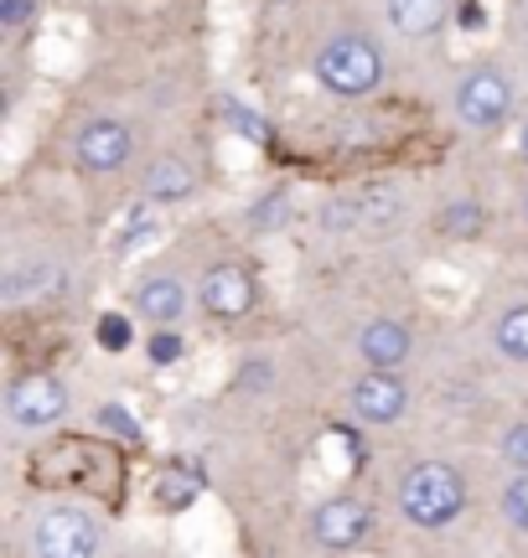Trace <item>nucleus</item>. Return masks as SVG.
<instances>
[{
  "label": "nucleus",
  "instance_id": "obj_24",
  "mask_svg": "<svg viewBox=\"0 0 528 558\" xmlns=\"http://www.w3.org/2000/svg\"><path fill=\"white\" fill-rule=\"evenodd\" d=\"M41 0H0V26L5 32H26L32 21H37Z\"/></svg>",
  "mask_w": 528,
  "mask_h": 558
},
{
  "label": "nucleus",
  "instance_id": "obj_5",
  "mask_svg": "<svg viewBox=\"0 0 528 558\" xmlns=\"http://www.w3.org/2000/svg\"><path fill=\"white\" fill-rule=\"evenodd\" d=\"M197 305H203L207 320L218 326H239L244 316H254L260 305V279L244 259H218L203 269V284H197Z\"/></svg>",
  "mask_w": 528,
  "mask_h": 558
},
{
  "label": "nucleus",
  "instance_id": "obj_20",
  "mask_svg": "<svg viewBox=\"0 0 528 558\" xmlns=\"http://www.w3.org/2000/svg\"><path fill=\"white\" fill-rule=\"evenodd\" d=\"M94 418H99V429H109L115 439H124V445H141V418L130 414L124 403H99V409H94Z\"/></svg>",
  "mask_w": 528,
  "mask_h": 558
},
{
  "label": "nucleus",
  "instance_id": "obj_22",
  "mask_svg": "<svg viewBox=\"0 0 528 558\" xmlns=\"http://www.w3.org/2000/svg\"><path fill=\"white\" fill-rule=\"evenodd\" d=\"M145 352H151V367H177V362H182V337H177V326H156V337L145 341Z\"/></svg>",
  "mask_w": 528,
  "mask_h": 558
},
{
  "label": "nucleus",
  "instance_id": "obj_17",
  "mask_svg": "<svg viewBox=\"0 0 528 558\" xmlns=\"http://www.w3.org/2000/svg\"><path fill=\"white\" fill-rule=\"evenodd\" d=\"M316 222L326 233H363V202L358 197H326L316 207Z\"/></svg>",
  "mask_w": 528,
  "mask_h": 558
},
{
  "label": "nucleus",
  "instance_id": "obj_18",
  "mask_svg": "<svg viewBox=\"0 0 528 558\" xmlns=\"http://www.w3.org/2000/svg\"><path fill=\"white\" fill-rule=\"evenodd\" d=\"M358 202H363V233L368 228H373V233H384V228L399 222V197H394L388 186H368Z\"/></svg>",
  "mask_w": 528,
  "mask_h": 558
},
{
  "label": "nucleus",
  "instance_id": "obj_21",
  "mask_svg": "<svg viewBox=\"0 0 528 558\" xmlns=\"http://www.w3.org/2000/svg\"><path fill=\"white\" fill-rule=\"evenodd\" d=\"M497 460L508 465V471H528V418L508 424L503 435H497Z\"/></svg>",
  "mask_w": 528,
  "mask_h": 558
},
{
  "label": "nucleus",
  "instance_id": "obj_7",
  "mask_svg": "<svg viewBox=\"0 0 528 558\" xmlns=\"http://www.w3.org/2000/svg\"><path fill=\"white\" fill-rule=\"evenodd\" d=\"M68 383L58 378V373H21V378H11V388H5V418L16 424V429H32V435H41V429H52V424H62L68 418Z\"/></svg>",
  "mask_w": 528,
  "mask_h": 558
},
{
  "label": "nucleus",
  "instance_id": "obj_1",
  "mask_svg": "<svg viewBox=\"0 0 528 558\" xmlns=\"http://www.w3.org/2000/svg\"><path fill=\"white\" fill-rule=\"evenodd\" d=\"M471 501V481L461 465H451V460H415L399 486H394V507H399V518L415 527V533H446L461 522Z\"/></svg>",
  "mask_w": 528,
  "mask_h": 558
},
{
  "label": "nucleus",
  "instance_id": "obj_16",
  "mask_svg": "<svg viewBox=\"0 0 528 558\" xmlns=\"http://www.w3.org/2000/svg\"><path fill=\"white\" fill-rule=\"evenodd\" d=\"M488 228V213H482V202L477 197H456L441 207V218H435V233H446V239H477Z\"/></svg>",
  "mask_w": 528,
  "mask_h": 558
},
{
  "label": "nucleus",
  "instance_id": "obj_6",
  "mask_svg": "<svg viewBox=\"0 0 528 558\" xmlns=\"http://www.w3.org/2000/svg\"><path fill=\"white\" fill-rule=\"evenodd\" d=\"M135 160V124L115 114H94L73 130V166L83 177H115Z\"/></svg>",
  "mask_w": 528,
  "mask_h": 558
},
{
  "label": "nucleus",
  "instance_id": "obj_2",
  "mask_svg": "<svg viewBox=\"0 0 528 558\" xmlns=\"http://www.w3.org/2000/svg\"><path fill=\"white\" fill-rule=\"evenodd\" d=\"M311 78L322 83L332 99H373L388 83V52L368 32H332L311 52Z\"/></svg>",
  "mask_w": 528,
  "mask_h": 558
},
{
  "label": "nucleus",
  "instance_id": "obj_27",
  "mask_svg": "<svg viewBox=\"0 0 528 558\" xmlns=\"http://www.w3.org/2000/svg\"><path fill=\"white\" fill-rule=\"evenodd\" d=\"M524 218H528V192H524Z\"/></svg>",
  "mask_w": 528,
  "mask_h": 558
},
{
  "label": "nucleus",
  "instance_id": "obj_19",
  "mask_svg": "<svg viewBox=\"0 0 528 558\" xmlns=\"http://www.w3.org/2000/svg\"><path fill=\"white\" fill-rule=\"evenodd\" d=\"M503 522H508L518 538H528V471H513V481L503 486Z\"/></svg>",
  "mask_w": 528,
  "mask_h": 558
},
{
  "label": "nucleus",
  "instance_id": "obj_25",
  "mask_svg": "<svg viewBox=\"0 0 528 558\" xmlns=\"http://www.w3.org/2000/svg\"><path fill=\"white\" fill-rule=\"evenodd\" d=\"M280 218H285V197H280V192L264 202V207H254V222H280Z\"/></svg>",
  "mask_w": 528,
  "mask_h": 558
},
{
  "label": "nucleus",
  "instance_id": "obj_11",
  "mask_svg": "<svg viewBox=\"0 0 528 558\" xmlns=\"http://www.w3.org/2000/svg\"><path fill=\"white\" fill-rule=\"evenodd\" d=\"M415 357V331H409L399 316H373L358 331V362L363 367H405V362Z\"/></svg>",
  "mask_w": 528,
  "mask_h": 558
},
{
  "label": "nucleus",
  "instance_id": "obj_14",
  "mask_svg": "<svg viewBox=\"0 0 528 558\" xmlns=\"http://www.w3.org/2000/svg\"><path fill=\"white\" fill-rule=\"evenodd\" d=\"M492 347L503 362H528V300L508 305L503 316L492 320Z\"/></svg>",
  "mask_w": 528,
  "mask_h": 558
},
{
  "label": "nucleus",
  "instance_id": "obj_23",
  "mask_svg": "<svg viewBox=\"0 0 528 558\" xmlns=\"http://www.w3.org/2000/svg\"><path fill=\"white\" fill-rule=\"evenodd\" d=\"M135 341V326H130V316H120V311H104L99 316V347H109V352H124Z\"/></svg>",
  "mask_w": 528,
  "mask_h": 558
},
{
  "label": "nucleus",
  "instance_id": "obj_9",
  "mask_svg": "<svg viewBox=\"0 0 528 558\" xmlns=\"http://www.w3.org/2000/svg\"><path fill=\"white\" fill-rule=\"evenodd\" d=\"M347 409L358 424L368 429H384V424H399L409 414V388L394 367H363L352 388H347Z\"/></svg>",
  "mask_w": 528,
  "mask_h": 558
},
{
  "label": "nucleus",
  "instance_id": "obj_15",
  "mask_svg": "<svg viewBox=\"0 0 528 558\" xmlns=\"http://www.w3.org/2000/svg\"><path fill=\"white\" fill-rule=\"evenodd\" d=\"M62 284V264L52 259H32V264H21V269H11L5 275V295L21 300V295H52Z\"/></svg>",
  "mask_w": 528,
  "mask_h": 558
},
{
  "label": "nucleus",
  "instance_id": "obj_8",
  "mask_svg": "<svg viewBox=\"0 0 528 558\" xmlns=\"http://www.w3.org/2000/svg\"><path fill=\"white\" fill-rule=\"evenodd\" d=\"M373 527H379V512H373V501L363 497H326L316 512H311V522H305V533H311V543L316 548H326V554H347V548H363L368 538H373Z\"/></svg>",
  "mask_w": 528,
  "mask_h": 558
},
{
  "label": "nucleus",
  "instance_id": "obj_12",
  "mask_svg": "<svg viewBox=\"0 0 528 558\" xmlns=\"http://www.w3.org/2000/svg\"><path fill=\"white\" fill-rule=\"evenodd\" d=\"M187 305H192L187 279L171 275V269H156V275H145L135 284V316L151 320V326H177L187 316Z\"/></svg>",
  "mask_w": 528,
  "mask_h": 558
},
{
  "label": "nucleus",
  "instance_id": "obj_13",
  "mask_svg": "<svg viewBox=\"0 0 528 558\" xmlns=\"http://www.w3.org/2000/svg\"><path fill=\"white\" fill-rule=\"evenodd\" d=\"M456 0H384V21L405 41H435L451 26Z\"/></svg>",
  "mask_w": 528,
  "mask_h": 558
},
{
  "label": "nucleus",
  "instance_id": "obj_10",
  "mask_svg": "<svg viewBox=\"0 0 528 558\" xmlns=\"http://www.w3.org/2000/svg\"><path fill=\"white\" fill-rule=\"evenodd\" d=\"M145 207H177V202L197 197V166L182 156V150H156V156L141 166V181H135Z\"/></svg>",
  "mask_w": 528,
  "mask_h": 558
},
{
  "label": "nucleus",
  "instance_id": "obj_3",
  "mask_svg": "<svg viewBox=\"0 0 528 558\" xmlns=\"http://www.w3.org/2000/svg\"><path fill=\"white\" fill-rule=\"evenodd\" d=\"M451 109H456V124H467L477 135H492L513 120L518 109V88H513V73L503 62H471L467 73L456 78V94H451Z\"/></svg>",
  "mask_w": 528,
  "mask_h": 558
},
{
  "label": "nucleus",
  "instance_id": "obj_26",
  "mask_svg": "<svg viewBox=\"0 0 528 558\" xmlns=\"http://www.w3.org/2000/svg\"><path fill=\"white\" fill-rule=\"evenodd\" d=\"M518 156L528 160V120H524V135H518Z\"/></svg>",
  "mask_w": 528,
  "mask_h": 558
},
{
  "label": "nucleus",
  "instance_id": "obj_4",
  "mask_svg": "<svg viewBox=\"0 0 528 558\" xmlns=\"http://www.w3.org/2000/svg\"><path fill=\"white\" fill-rule=\"evenodd\" d=\"M26 548L37 558H94L104 548V522L88 507H41Z\"/></svg>",
  "mask_w": 528,
  "mask_h": 558
}]
</instances>
